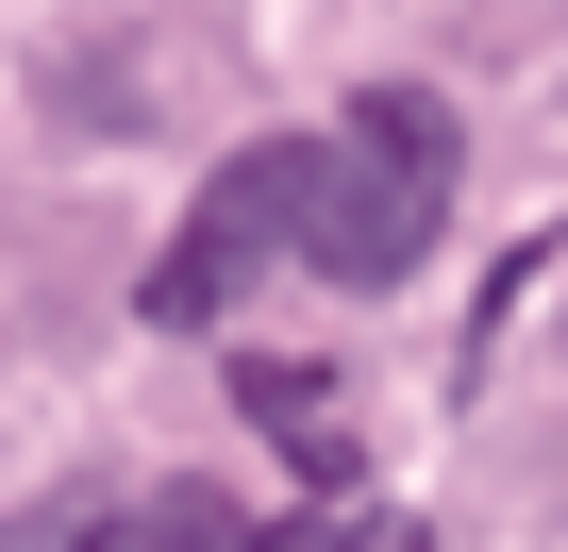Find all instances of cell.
I'll return each mask as SVG.
<instances>
[{
  "label": "cell",
  "instance_id": "3957f363",
  "mask_svg": "<svg viewBox=\"0 0 568 552\" xmlns=\"http://www.w3.org/2000/svg\"><path fill=\"white\" fill-rule=\"evenodd\" d=\"M234 419H251L267 452H302L318 485H352V435H335V369H284V352H251V369H234Z\"/></svg>",
  "mask_w": 568,
  "mask_h": 552
},
{
  "label": "cell",
  "instance_id": "5b68a950",
  "mask_svg": "<svg viewBox=\"0 0 568 552\" xmlns=\"http://www.w3.org/2000/svg\"><path fill=\"white\" fill-rule=\"evenodd\" d=\"M251 552H435V535L368 519V502H284V519H251Z\"/></svg>",
  "mask_w": 568,
  "mask_h": 552
},
{
  "label": "cell",
  "instance_id": "7a4b0ae2",
  "mask_svg": "<svg viewBox=\"0 0 568 552\" xmlns=\"http://www.w3.org/2000/svg\"><path fill=\"white\" fill-rule=\"evenodd\" d=\"M267 268H284V151L251 134V151H234V168H217V184L184 201V234L151 251L134 319H151V335H217V319H234V302L267 285Z\"/></svg>",
  "mask_w": 568,
  "mask_h": 552
},
{
  "label": "cell",
  "instance_id": "277c9868",
  "mask_svg": "<svg viewBox=\"0 0 568 552\" xmlns=\"http://www.w3.org/2000/svg\"><path fill=\"white\" fill-rule=\"evenodd\" d=\"M84 552H251V519H234L217 485H151V502H118Z\"/></svg>",
  "mask_w": 568,
  "mask_h": 552
},
{
  "label": "cell",
  "instance_id": "6da1fadb",
  "mask_svg": "<svg viewBox=\"0 0 568 552\" xmlns=\"http://www.w3.org/2000/svg\"><path fill=\"white\" fill-rule=\"evenodd\" d=\"M284 151V268H318V285H418V251L452 234V184H468V134L452 101L418 84H368L335 134H267Z\"/></svg>",
  "mask_w": 568,
  "mask_h": 552
}]
</instances>
